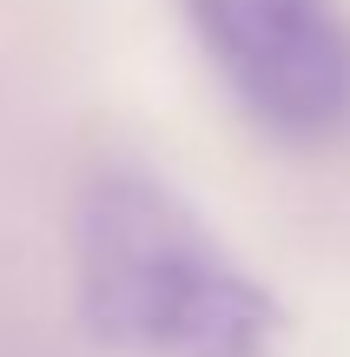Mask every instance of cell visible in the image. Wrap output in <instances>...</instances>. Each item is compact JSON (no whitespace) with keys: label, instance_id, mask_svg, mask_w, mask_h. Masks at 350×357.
<instances>
[{"label":"cell","instance_id":"1","mask_svg":"<svg viewBox=\"0 0 350 357\" xmlns=\"http://www.w3.org/2000/svg\"><path fill=\"white\" fill-rule=\"evenodd\" d=\"M73 271L93 337L126 357H271L278 298L145 166H106L73 212Z\"/></svg>","mask_w":350,"mask_h":357},{"label":"cell","instance_id":"2","mask_svg":"<svg viewBox=\"0 0 350 357\" xmlns=\"http://www.w3.org/2000/svg\"><path fill=\"white\" fill-rule=\"evenodd\" d=\"M212 73L245 119L285 146L350 132V13L344 0H179Z\"/></svg>","mask_w":350,"mask_h":357}]
</instances>
